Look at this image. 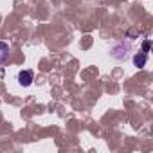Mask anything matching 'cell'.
I'll use <instances>...</instances> for the list:
<instances>
[{"instance_id":"2","label":"cell","mask_w":153,"mask_h":153,"mask_svg":"<svg viewBox=\"0 0 153 153\" xmlns=\"http://www.w3.org/2000/svg\"><path fill=\"white\" fill-rule=\"evenodd\" d=\"M146 61H148V54H146V52H139V54L133 56V65H135L137 68H142V67L146 65Z\"/></svg>"},{"instance_id":"3","label":"cell","mask_w":153,"mask_h":153,"mask_svg":"<svg viewBox=\"0 0 153 153\" xmlns=\"http://www.w3.org/2000/svg\"><path fill=\"white\" fill-rule=\"evenodd\" d=\"M9 58V45L6 42H0V65L6 63Z\"/></svg>"},{"instance_id":"1","label":"cell","mask_w":153,"mask_h":153,"mask_svg":"<svg viewBox=\"0 0 153 153\" xmlns=\"http://www.w3.org/2000/svg\"><path fill=\"white\" fill-rule=\"evenodd\" d=\"M34 81V72L33 70H20L18 72V83L22 85V87H29L31 83Z\"/></svg>"},{"instance_id":"4","label":"cell","mask_w":153,"mask_h":153,"mask_svg":"<svg viewBox=\"0 0 153 153\" xmlns=\"http://www.w3.org/2000/svg\"><path fill=\"white\" fill-rule=\"evenodd\" d=\"M149 49H151V40L146 38V40L142 42V52H149Z\"/></svg>"}]
</instances>
